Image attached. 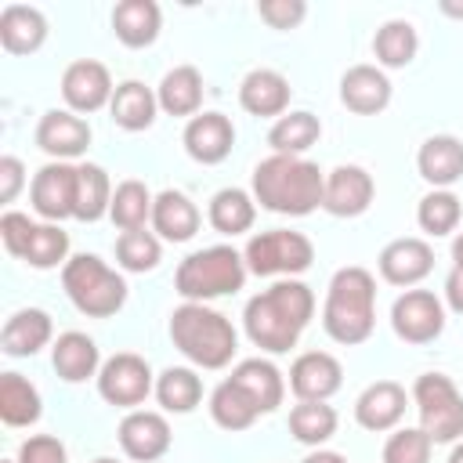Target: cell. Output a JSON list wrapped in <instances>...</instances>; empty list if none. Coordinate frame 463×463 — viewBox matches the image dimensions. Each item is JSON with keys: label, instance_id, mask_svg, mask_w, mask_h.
<instances>
[{"label": "cell", "instance_id": "52", "mask_svg": "<svg viewBox=\"0 0 463 463\" xmlns=\"http://www.w3.org/2000/svg\"><path fill=\"white\" fill-rule=\"evenodd\" d=\"M449 463H463V441H459V445L449 452Z\"/></svg>", "mask_w": 463, "mask_h": 463}, {"label": "cell", "instance_id": "25", "mask_svg": "<svg viewBox=\"0 0 463 463\" xmlns=\"http://www.w3.org/2000/svg\"><path fill=\"white\" fill-rule=\"evenodd\" d=\"M51 365H54V373H58L65 383H83V380L98 376L101 354H98V344H94L87 333L69 329V333H61V336L54 340V347H51Z\"/></svg>", "mask_w": 463, "mask_h": 463}, {"label": "cell", "instance_id": "50", "mask_svg": "<svg viewBox=\"0 0 463 463\" xmlns=\"http://www.w3.org/2000/svg\"><path fill=\"white\" fill-rule=\"evenodd\" d=\"M452 260H456V268H463V232L452 239Z\"/></svg>", "mask_w": 463, "mask_h": 463}, {"label": "cell", "instance_id": "49", "mask_svg": "<svg viewBox=\"0 0 463 463\" xmlns=\"http://www.w3.org/2000/svg\"><path fill=\"white\" fill-rule=\"evenodd\" d=\"M300 463H347L340 452H329V449H315V452H307Z\"/></svg>", "mask_w": 463, "mask_h": 463}, {"label": "cell", "instance_id": "3", "mask_svg": "<svg viewBox=\"0 0 463 463\" xmlns=\"http://www.w3.org/2000/svg\"><path fill=\"white\" fill-rule=\"evenodd\" d=\"M322 326L344 347L365 344L373 336V326H376V279H373V271L347 264L329 279L326 304H322Z\"/></svg>", "mask_w": 463, "mask_h": 463}, {"label": "cell", "instance_id": "7", "mask_svg": "<svg viewBox=\"0 0 463 463\" xmlns=\"http://www.w3.org/2000/svg\"><path fill=\"white\" fill-rule=\"evenodd\" d=\"M412 402L420 412V430L434 445L463 438V394L445 373H423L412 383Z\"/></svg>", "mask_w": 463, "mask_h": 463}, {"label": "cell", "instance_id": "13", "mask_svg": "<svg viewBox=\"0 0 463 463\" xmlns=\"http://www.w3.org/2000/svg\"><path fill=\"white\" fill-rule=\"evenodd\" d=\"M116 87H112V76L101 61L94 58H80L72 61L65 72H61V98L65 105L80 116V112H98L112 101Z\"/></svg>", "mask_w": 463, "mask_h": 463}, {"label": "cell", "instance_id": "4", "mask_svg": "<svg viewBox=\"0 0 463 463\" xmlns=\"http://www.w3.org/2000/svg\"><path fill=\"white\" fill-rule=\"evenodd\" d=\"M170 340L199 369H224L235 358V351H239L235 326L221 311H213L206 304H192V300L174 307V315H170Z\"/></svg>", "mask_w": 463, "mask_h": 463}, {"label": "cell", "instance_id": "35", "mask_svg": "<svg viewBox=\"0 0 463 463\" xmlns=\"http://www.w3.org/2000/svg\"><path fill=\"white\" fill-rule=\"evenodd\" d=\"M206 217L221 235H242L257 221V199L242 188H221V192H213Z\"/></svg>", "mask_w": 463, "mask_h": 463}, {"label": "cell", "instance_id": "47", "mask_svg": "<svg viewBox=\"0 0 463 463\" xmlns=\"http://www.w3.org/2000/svg\"><path fill=\"white\" fill-rule=\"evenodd\" d=\"M25 184V166L18 156H4L0 159V203H14V195Z\"/></svg>", "mask_w": 463, "mask_h": 463}, {"label": "cell", "instance_id": "16", "mask_svg": "<svg viewBox=\"0 0 463 463\" xmlns=\"http://www.w3.org/2000/svg\"><path fill=\"white\" fill-rule=\"evenodd\" d=\"M184 152L203 163V166H217L232 156V145H235V127L224 112H199L184 123Z\"/></svg>", "mask_w": 463, "mask_h": 463}, {"label": "cell", "instance_id": "8", "mask_svg": "<svg viewBox=\"0 0 463 463\" xmlns=\"http://www.w3.org/2000/svg\"><path fill=\"white\" fill-rule=\"evenodd\" d=\"M246 257V268L253 275H300L311 268L315 260V246L307 235L300 232H289V228H271V232H260L246 242L242 250Z\"/></svg>", "mask_w": 463, "mask_h": 463}, {"label": "cell", "instance_id": "42", "mask_svg": "<svg viewBox=\"0 0 463 463\" xmlns=\"http://www.w3.org/2000/svg\"><path fill=\"white\" fill-rule=\"evenodd\" d=\"M116 260H119L123 271L145 275V271L159 268V260H163V246H159L156 232H148V228L119 232V239H116Z\"/></svg>", "mask_w": 463, "mask_h": 463}, {"label": "cell", "instance_id": "27", "mask_svg": "<svg viewBox=\"0 0 463 463\" xmlns=\"http://www.w3.org/2000/svg\"><path fill=\"white\" fill-rule=\"evenodd\" d=\"M51 333H54V326H51V315H47V311H40V307H22V311H14V315L4 322V329H0V347H4V354H11V358H29V354H36L40 347L51 344Z\"/></svg>", "mask_w": 463, "mask_h": 463}, {"label": "cell", "instance_id": "33", "mask_svg": "<svg viewBox=\"0 0 463 463\" xmlns=\"http://www.w3.org/2000/svg\"><path fill=\"white\" fill-rule=\"evenodd\" d=\"M210 416H213V423H217L221 430H246V427L257 423L260 409H257V402L228 376V380H221V383L213 387V394H210Z\"/></svg>", "mask_w": 463, "mask_h": 463}, {"label": "cell", "instance_id": "32", "mask_svg": "<svg viewBox=\"0 0 463 463\" xmlns=\"http://www.w3.org/2000/svg\"><path fill=\"white\" fill-rule=\"evenodd\" d=\"M43 412L40 391L22 373H0V420L7 427H29Z\"/></svg>", "mask_w": 463, "mask_h": 463}, {"label": "cell", "instance_id": "1", "mask_svg": "<svg viewBox=\"0 0 463 463\" xmlns=\"http://www.w3.org/2000/svg\"><path fill=\"white\" fill-rule=\"evenodd\" d=\"M311 315H315V293L300 279H282L246 300L242 326L253 347L268 354H286L289 347H297Z\"/></svg>", "mask_w": 463, "mask_h": 463}, {"label": "cell", "instance_id": "15", "mask_svg": "<svg viewBox=\"0 0 463 463\" xmlns=\"http://www.w3.org/2000/svg\"><path fill=\"white\" fill-rule=\"evenodd\" d=\"M119 445L134 463H156L170 452V423L163 412L130 409L119 420Z\"/></svg>", "mask_w": 463, "mask_h": 463}, {"label": "cell", "instance_id": "2", "mask_svg": "<svg viewBox=\"0 0 463 463\" xmlns=\"http://www.w3.org/2000/svg\"><path fill=\"white\" fill-rule=\"evenodd\" d=\"M322 192H326V174L304 156L271 152L253 166V199L271 213L304 217L322 206Z\"/></svg>", "mask_w": 463, "mask_h": 463}, {"label": "cell", "instance_id": "43", "mask_svg": "<svg viewBox=\"0 0 463 463\" xmlns=\"http://www.w3.org/2000/svg\"><path fill=\"white\" fill-rule=\"evenodd\" d=\"M434 441L420 427H402L383 445V463H430Z\"/></svg>", "mask_w": 463, "mask_h": 463}, {"label": "cell", "instance_id": "53", "mask_svg": "<svg viewBox=\"0 0 463 463\" xmlns=\"http://www.w3.org/2000/svg\"><path fill=\"white\" fill-rule=\"evenodd\" d=\"M94 463H116V459H109V456H101V459H94Z\"/></svg>", "mask_w": 463, "mask_h": 463}, {"label": "cell", "instance_id": "30", "mask_svg": "<svg viewBox=\"0 0 463 463\" xmlns=\"http://www.w3.org/2000/svg\"><path fill=\"white\" fill-rule=\"evenodd\" d=\"M156 98H159V109L166 116H199L203 109V76L195 65H177L170 69L159 87H156Z\"/></svg>", "mask_w": 463, "mask_h": 463}, {"label": "cell", "instance_id": "21", "mask_svg": "<svg viewBox=\"0 0 463 463\" xmlns=\"http://www.w3.org/2000/svg\"><path fill=\"white\" fill-rule=\"evenodd\" d=\"M289 80L275 69H253L242 76L239 83V105L250 112V116H286L289 109Z\"/></svg>", "mask_w": 463, "mask_h": 463}, {"label": "cell", "instance_id": "51", "mask_svg": "<svg viewBox=\"0 0 463 463\" xmlns=\"http://www.w3.org/2000/svg\"><path fill=\"white\" fill-rule=\"evenodd\" d=\"M441 11H445V14H456V18H463V4H449V0H445V4H441Z\"/></svg>", "mask_w": 463, "mask_h": 463}, {"label": "cell", "instance_id": "38", "mask_svg": "<svg viewBox=\"0 0 463 463\" xmlns=\"http://www.w3.org/2000/svg\"><path fill=\"white\" fill-rule=\"evenodd\" d=\"M289 434L311 449L326 445L336 434V409L326 402H297L289 409Z\"/></svg>", "mask_w": 463, "mask_h": 463}, {"label": "cell", "instance_id": "14", "mask_svg": "<svg viewBox=\"0 0 463 463\" xmlns=\"http://www.w3.org/2000/svg\"><path fill=\"white\" fill-rule=\"evenodd\" d=\"M380 279L391 282V286H416L430 275L434 268V250L427 239H416V235H402V239H391L383 250H380Z\"/></svg>", "mask_w": 463, "mask_h": 463}, {"label": "cell", "instance_id": "28", "mask_svg": "<svg viewBox=\"0 0 463 463\" xmlns=\"http://www.w3.org/2000/svg\"><path fill=\"white\" fill-rule=\"evenodd\" d=\"M156 112H159V98L152 87H145L141 80H123L116 83V94L109 101V116L116 127L137 134V130H148L156 123Z\"/></svg>", "mask_w": 463, "mask_h": 463}, {"label": "cell", "instance_id": "48", "mask_svg": "<svg viewBox=\"0 0 463 463\" xmlns=\"http://www.w3.org/2000/svg\"><path fill=\"white\" fill-rule=\"evenodd\" d=\"M445 304L456 315H463V268H452L449 271V279H445Z\"/></svg>", "mask_w": 463, "mask_h": 463}, {"label": "cell", "instance_id": "6", "mask_svg": "<svg viewBox=\"0 0 463 463\" xmlns=\"http://www.w3.org/2000/svg\"><path fill=\"white\" fill-rule=\"evenodd\" d=\"M61 289L87 318H109L127 304V279L98 253H76L61 268Z\"/></svg>", "mask_w": 463, "mask_h": 463}, {"label": "cell", "instance_id": "26", "mask_svg": "<svg viewBox=\"0 0 463 463\" xmlns=\"http://www.w3.org/2000/svg\"><path fill=\"white\" fill-rule=\"evenodd\" d=\"M163 25V11L156 0H119L112 7V33L123 47H148L156 43Z\"/></svg>", "mask_w": 463, "mask_h": 463}, {"label": "cell", "instance_id": "41", "mask_svg": "<svg viewBox=\"0 0 463 463\" xmlns=\"http://www.w3.org/2000/svg\"><path fill=\"white\" fill-rule=\"evenodd\" d=\"M22 260L29 268H40V271L58 268V264L65 268L69 264V232H61V224H51V221L36 224L33 235H29V246H25Z\"/></svg>", "mask_w": 463, "mask_h": 463}, {"label": "cell", "instance_id": "31", "mask_svg": "<svg viewBox=\"0 0 463 463\" xmlns=\"http://www.w3.org/2000/svg\"><path fill=\"white\" fill-rule=\"evenodd\" d=\"M318 137H322V123L315 112H304V109L279 116L268 130V145L279 156H304Z\"/></svg>", "mask_w": 463, "mask_h": 463}, {"label": "cell", "instance_id": "39", "mask_svg": "<svg viewBox=\"0 0 463 463\" xmlns=\"http://www.w3.org/2000/svg\"><path fill=\"white\" fill-rule=\"evenodd\" d=\"M152 203L156 195L141 184V181H119L116 192H112V206H109V217L116 228L123 232H137L152 221Z\"/></svg>", "mask_w": 463, "mask_h": 463}, {"label": "cell", "instance_id": "22", "mask_svg": "<svg viewBox=\"0 0 463 463\" xmlns=\"http://www.w3.org/2000/svg\"><path fill=\"white\" fill-rule=\"evenodd\" d=\"M416 170L434 188H452L463 177V141L452 134H434L416 152Z\"/></svg>", "mask_w": 463, "mask_h": 463}, {"label": "cell", "instance_id": "24", "mask_svg": "<svg viewBox=\"0 0 463 463\" xmlns=\"http://www.w3.org/2000/svg\"><path fill=\"white\" fill-rule=\"evenodd\" d=\"M47 40V18L40 7L7 4L0 11V47L7 54H33Z\"/></svg>", "mask_w": 463, "mask_h": 463}, {"label": "cell", "instance_id": "36", "mask_svg": "<svg viewBox=\"0 0 463 463\" xmlns=\"http://www.w3.org/2000/svg\"><path fill=\"white\" fill-rule=\"evenodd\" d=\"M420 51V36H416V25L405 22V18H391L376 29L373 36V54L383 69H405Z\"/></svg>", "mask_w": 463, "mask_h": 463}, {"label": "cell", "instance_id": "54", "mask_svg": "<svg viewBox=\"0 0 463 463\" xmlns=\"http://www.w3.org/2000/svg\"><path fill=\"white\" fill-rule=\"evenodd\" d=\"M4 463H14V459H4Z\"/></svg>", "mask_w": 463, "mask_h": 463}, {"label": "cell", "instance_id": "12", "mask_svg": "<svg viewBox=\"0 0 463 463\" xmlns=\"http://www.w3.org/2000/svg\"><path fill=\"white\" fill-rule=\"evenodd\" d=\"M94 130L83 116H76L72 109H51L40 116L36 123V145L40 152H47L54 163H69V159H80L90 145Z\"/></svg>", "mask_w": 463, "mask_h": 463}, {"label": "cell", "instance_id": "29", "mask_svg": "<svg viewBox=\"0 0 463 463\" xmlns=\"http://www.w3.org/2000/svg\"><path fill=\"white\" fill-rule=\"evenodd\" d=\"M232 380L257 402L260 416H264V412H275V409L282 405L286 380H282V373L275 369V362H268V358H246V362H239V365L232 369Z\"/></svg>", "mask_w": 463, "mask_h": 463}, {"label": "cell", "instance_id": "11", "mask_svg": "<svg viewBox=\"0 0 463 463\" xmlns=\"http://www.w3.org/2000/svg\"><path fill=\"white\" fill-rule=\"evenodd\" d=\"M29 199H33V210L51 224H58L65 217H76V163L40 166L33 174Z\"/></svg>", "mask_w": 463, "mask_h": 463}, {"label": "cell", "instance_id": "19", "mask_svg": "<svg viewBox=\"0 0 463 463\" xmlns=\"http://www.w3.org/2000/svg\"><path fill=\"white\" fill-rule=\"evenodd\" d=\"M405 405H409V394L402 383L394 380H376L369 383L358 402H354V420L365 427V430H394L405 416Z\"/></svg>", "mask_w": 463, "mask_h": 463}, {"label": "cell", "instance_id": "9", "mask_svg": "<svg viewBox=\"0 0 463 463\" xmlns=\"http://www.w3.org/2000/svg\"><path fill=\"white\" fill-rule=\"evenodd\" d=\"M152 391H156L152 365H148L141 354H134V351L112 354V358L101 362V369H98V394H101L109 405L137 409Z\"/></svg>", "mask_w": 463, "mask_h": 463}, {"label": "cell", "instance_id": "18", "mask_svg": "<svg viewBox=\"0 0 463 463\" xmlns=\"http://www.w3.org/2000/svg\"><path fill=\"white\" fill-rule=\"evenodd\" d=\"M344 383V369L329 351H304L289 365V391L297 402H329Z\"/></svg>", "mask_w": 463, "mask_h": 463}, {"label": "cell", "instance_id": "45", "mask_svg": "<svg viewBox=\"0 0 463 463\" xmlns=\"http://www.w3.org/2000/svg\"><path fill=\"white\" fill-rule=\"evenodd\" d=\"M33 228H36V221H29V213L4 210V217H0V239H4V250H7L11 257H18V260H22V253H25V246H29Z\"/></svg>", "mask_w": 463, "mask_h": 463}, {"label": "cell", "instance_id": "23", "mask_svg": "<svg viewBox=\"0 0 463 463\" xmlns=\"http://www.w3.org/2000/svg\"><path fill=\"white\" fill-rule=\"evenodd\" d=\"M199 224H203V213H199V206L184 192L166 188V192L156 195V203H152V228H156L159 239L188 242L199 232Z\"/></svg>", "mask_w": 463, "mask_h": 463}, {"label": "cell", "instance_id": "37", "mask_svg": "<svg viewBox=\"0 0 463 463\" xmlns=\"http://www.w3.org/2000/svg\"><path fill=\"white\" fill-rule=\"evenodd\" d=\"M156 398L166 412H192L203 402V380L188 365H170L156 376Z\"/></svg>", "mask_w": 463, "mask_h": 463}, {"label": "cell", "instance_id": "46", "mask_svg": "<svg viewBox=\"0 0 463 463\" xmlns=\"http://www.w3.org/2000/svg\"><path fill=\"white\" fill-rule=\"evenodd\" d=\"M257 14L271 25V29H297L307 14V4L304 0H260L257 4Z\"/></svg>", "mask_w": 463, "mask_h": 463}, {"label": "cell", "instance_id": "34", "mask_svg": "<svg viewBox=\"0 0 463 463\" xmlns=\"http://www.w3.org/2000/svg\"><path fill=\"white\" fill-rule=\"evenodd\" d=\"M112 181L98 163H76V221H101L112 206Z\"/></svg>", "mask_w": 463, "mask_h": 463}, {"label": "cell", "instance_id": "40", "mask_svg": "<svg viewBox=\"0 0 463 463\" xmlns=\"http://www.w3.org/2000/svg\"><path fill=\"white\" fill-rule=\"evenodd\" d=\"M459 217H463L459 195L449 192V188H434V192H427V195L420 199V206H416V224H420L427 235H434V239L456 232Z\"/></svg>", "mask_w": 463, "mask_h": 463}, {"label": "cell", "instance_id": "10", "mask_svg": "<svg viewBox=\"0 0 463 463\" xmlns=\"http://www.w3.org/2000/svg\"><path fill=\"white\" fill-rule=\"evenodd\" d=\"M391 329L405 344H430L445 329V304L430 289H405L391 304Z\"/></svg>", "mask_w": 463, "mask_h": 463}, {"label": "cell", "instance_id": "5", "mask_svg": "<svg viewBox=\"0 0 463 463\" xmlns=\"http://www.w3.org/2000/svg\"><path fill=\"white\" fill-rule=\"evenodd\" d=\"M250 268H246V257L235 250V246H206V250H195L188 253L181 264H177V275H174V286L184 300L192 304H206L213 297H228V293H239L242 282H246Z\"/></svg>", "mask_w": 463, "mask_h": 463}, {"label": "cell", "instance_id": "44", "mask_svg": "<svg viewBox=\"0 0 463 463\" xmlns=\"http://www.w3.org/2000/svg\"><path fill=\"white\" fill-rule=\"evenodd\" d=\"M14 463H69V452L54 434H33L18 445Z\"/></svg>", "mask_w": 463, "mask_h": 463}, {"label": "cell", "instance_id": "17", "mask_svg": "<svg viewBox=\"0 0 463 463\" xmlns=\"http://www.w3.org/2000/svg\"><path fill=\"white\" fill-rule=\"evenodd\" d=\"M373 177L365 166H354V163H344L336 170L326 174V192H322V210H329L333 217H358L369 210L373 203Z\"/></svg>", "mask_w": 463, "mask_h": 463}, {"label": "cell", "instance_id": "20", "mask_svg": "<svg viewBox=\"0 0 463 463\" xmlns=\"http://www.w3.org/2000/svg\"><path fill=\"white\" fill-rule=\"evenodd\" d=\"M340 101L358 116H376L391 105V80L380 65H351L340 76Z\"/></svg>", "mask_w": 463, "mask_h": 463}]
</instances>
